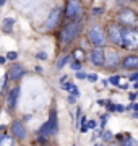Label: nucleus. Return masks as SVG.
<instances>
[{"label": "nucleus", "instance_id": "1", "mask_svg": "<svg viewBox=\"0 0 138 146\" xmlns=\"http://www.w3.org/2000/svg\"><path fill=\"white\" fill-rule=\"evenodd\" d=\"M80 31H81L80 20L72 21L68 25H65V26L62 28V31H60V42H62V44H70L72 41H75V39L78 37Z\"/></svg>", "mask_w": 138, "mask_h": 146}, {"label": "nucleus", "instance_id": "2", "mask_svg": "<svg viewBox=\"0 0 138 146\" xmlns=\"http://www.w3.org/2000/svg\"><path fill=\"white\" fill-rule=\"evenodd\" d=\"M58 130V120H57V112L55 110H50V115H49V120L44 123L42 127H41V130H39V133H41V141H44V138H47V136H52L55 135Z\"/></svg>", "mask_w": 138, "mask_h": 146}, {"label": "nucleus", "instance_id": "3", "mask_svg": "<svg viewBox=\"0 0 138 146\" xmlns=\"http://www.w3.org/2000/svg\"><path fill=\"white\" fill-rule=\"evenodd\" d=\"M122 46L123 49H138V29L132 26L122 29Z\"/></svg>", "mask_w": 138, "mask_h": 146}, {"label": "nucleus", "instance_id": "4", "mask_svg": "<svg viewBox=\"0 0 138 146\" xmlns=\"http://www.w3.org/2000/svg\"><path fill=\"white\" fill-rule=\"evenodd\" d=\"M88 39H90L91 44L101 47V46H104V42H106V33H104V29H102L101 26L94 25V26H91L90 29H88Z\"/></svg>", "mask_w": 138, "mask_h": 146}, {"label": "nucleus", "instance_id": "5", "mask_svg": "<svg viewBox=\"0 0 138 146\" xmlns=\"http://www.w3.org/2000/svg\"><path fill=\"white\" fill-rule=\"evenodd\" d=\"M137 20H138V16L132 8H122L119 11V15H117V21L120 25H123V26H133L137 23Z\"/></svg>", "mask_w": 138, "mask_h": 146}, {"label": "nucleus", "instance_id": "6", "mask_svg": "<svg viewBox=\"0 0 138 146\" xmlns=\"http://www.w3.org/2000/svg\"><path fill=\"white\" fill-rule=\"evenodd\" d=\"M81 15V2L80 0H68L65 7V16L68 20H76Z\"/></svg>", "mask_w": 138, "mask_h": 146}, {"label": "nucleus", "instance_id": "7", "mask_svg": "<svg viewBox=\"0 0 138 146\" xmlns=\"http://www.w3.org/2000/svg\"><path fill=\"white\" fill-rule=\"evenodd\" d=\"M107 34H109V39H111L112 44L115 46H122V29L117 26V25H109L107 28Z\"/></svg>", "mask_w": 138, "mask_h": 146}, {"label": "nucleus", "instance_id": "8", "mask_svg": "<svg viewBox=\"0 0 138 146\" xmlns=\"http://www.w3.org/2000/svg\"><path fill=\"white\" fill-rule=\"evenodd\" d=\"M60 16H62V8H60V7H55V8L50 11L47 21H46V29H54V28L58 25Z\"/></svg>", "mask_w": 138, "mask_h": 146}, {"label": "nucleus", "instance_id": "9", "mask_svg": "<svg viewBox=\"0 0 138 146\" xmlns=\"http://www.w3.org/2000/svg\"><path fill=\"white\" fill-rule=\"evenodd\" d=\"M119 65V54L115 50H107L104 54V67H109V68H114Z\"/></svg>", "mask_w": 138, "mask_h": 146}, {"label": "nucleus", "instance_id": "10", "mask_svg": "<svg viewBox=\"0 0 138 146\" xmlns=\"http://www.w3.org/2000/svg\"><path fill=\"white\" fill-rule=\"evenodd\" d=\"M11 135L15 136L16 140H25L26 138V128L21 122H13L11 123Z\"/></svg>", "mask_w": 138, "mask_h": 146}, {"label": "nucleus", "instance_id": "11", "mask_svg": "<svg viewBox=\"0 0 138 146\" xmlns=\"http://www.w3.org/2000/svg\"><path fill=\"white\" fill-rule=\"evenodd\" d=\"M91 63L96 67H104V50L102 49H94L90 55Z\"/></svg>", "mask_w": 138, "mask_h": 146}, {"label": "nucleus", "instance_id": "12", "mask_svg": "<svg viewBox=\"0 0 138 146\" xmlns=\"http://www.w3.org/2000/svg\"><path fill=\"white\" fill-rule=\"evenodd\" d=\"M122 67L125 70H138V55H128L123 58Z\"/></svg>", "mask_w": 138, "mask_h": 146}, {"label": "nucleus", "instance_id": "13", "mask_svg": "<svg viewBox=\"0 0 138 146\" xmlns=\"http://www.w3.org/2000/svg\"><path fill=\"white\" fill-rule=\"evenodd\" d=\"M25 75V68L20 67V65H11L10 70H8V78L10 80H20Z\"/></svg>", "mask_w": 138, "mask_h": 146}, {"label": "nucleus", "instance_id": "14", "mask_svg": "<svg viewBox=\"0 0 138 146\" xmlns=\"http://www.w3.org/2000/svg\"><path fill=\"white\" fill-rule=\"evenodd\" d=\"M18 96H20V88H18V86H16V88H13L10 93H8V107H10V109H13V107L16 106Z\"/></svg>", "mask_w": 138, "mask_h": 146}, {"label": "nucleus", "instance_id": "15", "mask_svg": "<svg viewBox=\"0 0 138 146\" xmlns=\"http://www.w3.org/2000/svg\"><path fill=\"white\" fill-rule=\"evenodd\" d=\"M62 88H64L65 91H70V93L73 94V96H76V98L80 96V91L76 89V86H75L73 83H65V81H64V86H62Z\"/></svg>", "mask_w": 138, "mask_h": 146}, {"label": "nucleus", "instance_id": "16", "mask_svg": "<svg viewBox=\"0 0 138 146\" xmlns=\"http://www.w3.org/2000/svg\"><path fill=\"white\" fill-rule=\"evenodd\" d=\"M13 23H15L13 18H5V20H3V31H11Z\"/></svg>", "mask_w": 138, "mask_h": 146}, {"label": "nucleus", "instance_id": "17", "mask_svg": "<svg viewBox=\"0 0 138 146\" xmlns=\"http://www.w3.org/2000/svg\"><path fill=\"white\" fill-rule=\"evenodd\" d=\"M72 57H73L75 60H78V62H81V60L85 58V52H83L81 49H76V50H75L73 54H72Z\"/></svg>", "mask_w": 138, "mask_h": 146}, {"label": "nucleus", "instance_id": "18", "mask_svg": "<svg viewBox=\"0 0 138 146\" xmlns=\"http://www.w3.org/2000/svg\"><path fill=\"white\" fill-rule=\"evenodd\" d=\"M101 138H102V141H104V143H109V141H112V138H114V135H112V133H111L109 130H106V131H102Z\"/></svg>", "mask_w": 138, "mask_h": 146}, {"label": "nucleus", "instance_id": "19", "mask_svg": "<svg viewBox=\"0 0 138 146\" xmlns=\"http://www.w3.org/2000/svg\"><path fill=\"white\" fill-rule=\"evenodd\" d=\"M68 60H70V55H65V57H62V58L57 62V68H62L64 65H67V63H68Z\"/></svg>", "mask_w": 138, "mask_h": 146}, {"label": "nucleus", "instance_id": "20", "mask_svg": "<svg viewBox=\"0 0 138 146\" xmlns=\"http://www.w3.org/2000/svg\"><path fill=\"white\" fill-rule=\"evenodd\" d=\"M109 83H112V84H119L120 83V76H119V75H114V76H111V80H109Z\"/></svg>", "mask_w": 138, "mask_h": 146}, {"label": "nucleus", "instance_id": "21", "mask_svg": "<svg viewBox=\"0 0 138 146\" xmlns=\"http://www.w3.org/2000/svg\"><path fill=\"white\" fill-rule=\"evenodd\" d=\"M5 58H7V60H15V58H18V54H16V52H8Z\"/></svg>", "mask_w": 138, "mask_h": 146}, {"label": "nucleus", "instance_id": "22", "mask_svg": "<svg viewBox=\"0 0 138 146\" xmlns=\"http://www.w3.org/2000/svg\"><path fill=\"white\" fill-rule=\"evenodd\" d=\"M86 127H88V130H93V128H96V122L94 120H90V122H88V120H86Z\"/></svg>", "mask_w": 138, "mask_h": 146}, {"label": "nucleus", "instance_id": "23", "mask_svg": "<svg viewBox=\"0 0 138 146\" xmlns=\"http://www.w3.org/2000/svg\"><path fill=\"white\" fill-rule=\"evenodd\" d=\"M72 68H73V70H80V68H81V63L78 62V60H76V62L72 63Z\"/></svg>", "mask_w": 138, "mask_h": 146}, {"label": "nucleus", "instance_id": "24", "mask_svg": "<svg viewBox=\"0 0 138 146\" xmlns=\"http://www.w3.org/2000/svg\"><path fill=\"white\" fill-rule=\"evenodd\" d=\"M114 110H117V112H123V110H125V107H123V106H120V104H117V106H114Z\"/></svg>", "mask_w": 138, "mask_h": 146}, {"label": "nucleus", "instance_id": "25", "mask_svg": "<svg viewBox=\"0 0 138 146\" xmlns=\"http://www.w3.org/2000/svg\"><path fill=\"white\" fill-rule=\"evenodd\" d=\"M68 102H70V104H75V102H76V96L70 94V96H68Z\"/></svg>", "mask_w": 138, "mask_h": 146}, {"label": "nucleus", "instance_id": "26", "mask_svg": "<svg viewBox=\"0 0 138 146\" xmlns=\"http://www.w3.org/2000/svg\"><path fill=\"white\" fill-rule=\"evenodd\" d=\"M76 78H78V80H85V78H86V73L78 72V73H76Z\"/></svg>", "mask_w": 138, "mask_h": 146}, {"label": "nucleus", "instance_id": "27", "mask_svg": "<svg viewBox=\"0 0 138 146\" xmlns=\"http://www.w3.org/2000/svg\"><path fill=\"white\" fill-rule=\"evenodd\" d=\"M138 80V72H135L133 75H130V81H137Z\"/></svg>", "mask_w": 138, "mask_h": 146}, {"label": "nucleus", "instance_id": "28", "mask_svg": "<svg viewBox=\"0 0 138 146\" xmlns=\"http://www.w3.org/2000/svg\"><path fill=\"white\" fill-rule=\"evenodd\" d=\"M102 11H104V10H102L101 7H98V8H94V11H93V13H94V15H101Z\"/></svg>", "mask_w": 138, "mask_h": 146}, {"label": "nucleus", "instance_id": "29", "mask_svg": "<svg viewBox=\"0 0 138 146\" xmlns=\"http://www.w3.org/2000/svg\"><path fill=\"white\" fill-rule=\"evenodd\" d=\"M86 78L90 80V81H96V80H98V76H96V75H86Z\"/></svg>", "mask_w": 138, "mask_h": 146}, {"label": "nucleus", "instance_id": "30", "mask_svg": "<svg viewBox=\"0 0 138 146\" xmlns=\"http://www.w3.org/2000/svg\"><path fill=\"white\" fill-rule=\"evenodd\" d=\"M37 58H47V54L46 52H39L37 54Z\"/></svg>", "mask_w": 138, "mask_h": 146}, {"label": "nucleus", "instance_id": "31", "mask_svg": "<svg viewBox=\"0 0 138 146\" xmlns=\"http://www.w3.org/2000/svg\"><path fill=\"white\" fill-rule=\"evenodd\" d=\"M123 145H133V140H122Z\"/></svg>", "mask_w": 138, "mask_h": 146}, {"label": "nucleus", "instance_id": "32", "mask_svg": "<svg viewBox=\"0 0 138 146\" xmlns=\"http://www.w3.org/2000/svg\"><path fill=\"white\" fill-rule=\"evenodd\" d=\"M128 109H132V110H138V104H132Z\"/></svg>", "mask_w": 138, "mask_h": 146}, {"label": "nucleus", "instance_id": "33", "mask_svg": "<svg viewBox=\"0 0 138 146\" xmlns=\"http://www.w3.org/2000/svg\"><path fill=\"white\" fill-rule=\"evenodd\" d=\"M80 123H81V125H85V123H86V117H81V120H80Z\"/></svg>", "mask_w": 138, "mask_h": 146}, {"label": "nucleus", "instance_id": "34", "mask_svg": "<svg viewBox=\"0 0 138 146\" xmlns=\"http://www.w3.org/2000/svg\"><path fill=\"white\" fill-rule=\"evenodd\" d=\"M135 98H137V93H132V94H130V99H132V101L135 99Z\"/></svg>", "mask_w": 138, "mask_h": 146}, {"label": "nucleus", "instance_id": "35", "mask_svg": "<svg viewBox=\"0 0 138 146\" xmlns=\"http://www.w3.org/2000/svg\"><path fill=\"white\" fill-rule=\"evenodd\" d=\"M7 62V58L5 57H0V63H5Z\"/></svg>", "mask_w": 138, "mask_h": 146}, {"label": "nucleus", "instance_id": "36", "mask_svg": "<svg viewBox=\"0 0 138 146\" xmlns=\"http://www.w3.org/2000/svg\"><path fill=\"white\" fill-rule=\"evenodd\" d=\"M7 3V0H0V7H3Z\"/></svg>", "mask_w": 138, "mask_h": 146}, {"label": "nucleus", "instance_id": "37", "mask_svg": "<svg viewBox=\"0 0 138 146\" xmlns=\"http://www.w3.org/2000/svg\"><path fill=\"white\" fill-rule=\"evenodd\" d=\"M133 88H135V89H138V80L135 81V86H133Z\"/></svg>", "mask_w": 138, "mask_h": 146}, {"label": "nucleus", "instance_id": "38", "mask_svg": "<svg viewBox=\"0 0 138 146\" xmlns=\"http://www.w3.org/2000/svg\"><path fill=\"white\" fill-rule=\"evenodd\" d=\"M133 115H135V119H138V110H135V114Z\"/></svg>", "mask_w": 138, "mask_h": 146}, {"label": "nucleus", "instance_id": "39", "mask_svg": "<svg viewBox=\"0 0 138 146\" xmlns=\"http://www.w3.org/2000/svg\"><path fill=\"white\" fill-rule=\"evenodd\" d=\"M130 2H132V0H130Z\"/></svg>", "mask_w": 138, "mask_h": 146}]
</instances>
